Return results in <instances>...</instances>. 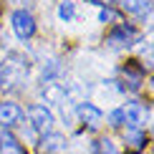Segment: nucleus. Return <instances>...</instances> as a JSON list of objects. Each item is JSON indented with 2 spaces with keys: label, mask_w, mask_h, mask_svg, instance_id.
<instances>
[{
  "label": "nucleus",
  "mask_w": 154,
  "mask_h": 154,
  "mask_svg": "<svg viewBox=\"0 0 154 154\" xmlns=\"http://www.w3.org/2000/svg\"><path fill=\"white\" fill-rule=\"evenodd\" d=\"M10 25H13V33L20 38V41H28L35 33V18L28 10H15L10 15Z\"/></svg>",
  "instance_id": "1"
},
{
  "label": "nucleus",
  "mask_w": 154,
  "mask_h": 154,
  "mask_svg": "<svg viewBox=\"0 0 154 154\" xmlns=\"http://www.w3.org/2000/svg\"><path fill=\"white\" fill-rule=\"evenodd\" d=\"M28 119H30V126L38 129V131H51L53 124H56L53 111H51L46 104H33L28 109Z\"/></svg>",
  "instance_id": "2"
},
{
  "label": "nucleus",
  "mask_w": 154,
  "mask_h": 154,
  "mask_svg": "<svg viewBox=\"0 0 154 154\" xmlns=\"http://www.w3.org/2000/svg\"><path fill=\"white\" fill-rule=\"evenodd\" d=\"M76 116H79L83 124H88V129H99L101 121H104V114H101L99 106L88 104V101H81V104H76Z\"/></svg>",
  "instance_id": "3"
},
{
  "label": "nucleus",
  "mask_w": 154,
  "mask_h": 154,
  "mask_svg": "<svg viewBox=\"0 0 154 154\" xmlns=\"http://www.w3.org/2000/svg\"><path fill=\"white\" fill-rule=\"evenodd\" d=\"M43 154H63L66 152V139L61 134H46L41 139V146H38Z\"/></svg>",
  "instance_id": "4"
},
{
  "label": "nucleus",
  "mask_w": 154,
  "mask_h": 154,
  "mask_svg": "<svg viewBox=\"0 0 154 154\" xmlns=\"http://www.w3.org/2000/svg\"><path fill=\"white\" fill-rule=\"evenodd\" d=\"M43 99L51 101V104H66V99H68V88L63 86V83L48 81L46 88H43Z\"/></svg>",
  "instance_id": "5"
},
{
  "label": "nucleus",
  "mask_w": 154,
  "mask_h": 154,
  "mask_svg": "<svg viewBox=\"0 0 154 154\" xmlns=\"http://www.w3.org/2000/svg\"><path fill=\"white\" fill-rule=\"evenodd\" d=\"M23 116V111H20V106L18 104H13V101H5V104H0V124L3 126H13V124H18Z\"/></svg>",
  "instance_id": "6"
},
{
  "label": "nucleus",
  "mask_w": 154,
  "mask_h": 154,
  "mask_svg": "<svg viewBox=\"0 0 154 154\" xmlns=\"http://www.w3.org/2000/svg\"><path fill=\"white\" fill-rule=\"evenodd\" d=\"M131 41H134V28L131 25H119V28L109 35V43H111L114 48H126V46H131Z\"/></svg>",
  "instance_id": "7"
},
{
  "label": "nucleus",
  "mask_w": 154,
  "mask_h": 154,
  "mask_svg": "<svg viewBox=\"0 0 154 154\" xmlns=\"http://www.w3.org/2000/svg\"><path fill=\"white\" fill-rule=\"evenodd\" d=\"M124 124H129V126H142L144 124V109L139 101H129L124 106Z\"/></svg>",
  "instance_id": "8"
},
{
  "label": "nucleus",
  "mask_w": 154,
  "mask_h": 154,
  "mask_svg": "<svg viewBox=\"0 0 154 154\" xmlns=\"http://www.w3.org/2000/svg\"><path fill=\"white\" fill-rule=\"evenodd\" d=\"M20 81V68L18 63H10V61H3L0 63V86H13V83Z\"/></svg>",
  "instance_id": "9"
},
{
  "label": "nucleus",
  "mask_w": 154,
  "mask_h": 154,
  "mask_svg": "<svg viewBox=\"0 0 154 154\" xmlns=\"http://www.w3.org/2000/svg\"><path fill=\"white\" fill-rule=\"evenodd\" d=\"M0 154H25V149L8 129H0Z\"/></svg>",
  "instance_id": "10"
},
{
  "label": "nucleus",
  "mask_w": 154,
  "mask_h": 154,
  "mask_svg": "<svg viewBox=\"0 0 154 154\" xmlns=\"http://www.w3.org/2000/svg\"><path fill=\"white\" fill-rule=\"evenodd\" d=\"M73 18H76V3L73 0H63L58 5V20L61 23H71Z\"/></svg>",
  "instance_id": "11"
},
{
  "label": "nucleus",
  "mask_w": 154,
  "mask_h": 154,
  "mask_svg": "<svg viewBox=\"0 0 154 154\" xmlns=\"http://www.w3.org/2000/svg\"><path fill=\"white\" fill-rule=\"evenodd\" d=\"M121 5H124L129 13H137V15L149 13V0H121Z\"/></svg>",
  "instance_id": "12"
},
{
  "label": "nucleus",
  "mask_w": 154,
  "mask_h": 154,
  "mask_svg": "<svg viewBox=\"0 0 154 154\" xmlns=\"http://www.w3.org/2000/svg\"><path fill=\"white\" fill-rule=\"evenodd\" d=\"M126 142H129V146H134V149H139V146L144 144V134L139 131V126H129V129H126Z\"/></svg>",
  "instance_id": "13"
},
{
  "label": "nucleus",
  "mask_w": 154,
  "mask_h": 154,
  "mask_svg": "<svg viewBox=\"0 0 154 154\" xmlns=\"http://www.w3.org/2000/svg\"><path fill=\"white\" fill-rule=\"evenodd\" d=\"M99 149H101V154H121L119 152V146L111 142V139H101V144H99Z\"/></svg>",
  "instance_id": "14"
},
{
  "label": "nucleus",
  "mask_w": 154,
  "mask_h": 154,
  "mask_svg": "<svg viewBox=\"0 0 154 154\" xmlns=\"http://www.w3.org/2000/svg\"><path fill=\"white\" fill-rule=\"evenodd\" d=\"M109 124L111 126H121L124 124V109H114V111L109 114Z\"/></svg>",
  "instance_id": "15"
},
{
  "label": "nucleus",
  "mask_w": 154,
  "mask_h": 154,
  "mask_svg": "<svg viewBox=\"0 0 154 154\" xmlns=\"http://www.w3.org/2000/svg\"><path fill=\"white\" fill-rule=\"evenodd\" d=\"M99 20H101V23H111V20H116V15H114V10L101 8V10H99Z\"/></svg>",
  "instance_id": "16"
}]
</instances>
